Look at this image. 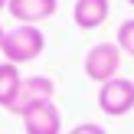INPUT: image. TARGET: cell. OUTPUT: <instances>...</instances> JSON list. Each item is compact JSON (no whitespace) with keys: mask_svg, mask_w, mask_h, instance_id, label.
Masks as SVG:
<instances>
[{"mask_svg":"<svg viewBox=\"0 0 134 134\" xmlns=\"http://www.w3.org/2000/svg\"><path fill=\"white\" fill-rule=\"evenodd\" d=\"M46 49V36L39 26H13V30H7L3 36V46H0V52L7 56V62L10 65H23V62H33V59L39 56V52Z\"/></svg>","mask_w":134,"mask_h":134,"instance_id":"6da1fadb","label":"cell"},{"mask_svg":"<svg viewBox=\"0 0 134 134\" xmlns=\"http://www.w3.org/2000/svg\"><path fill=\"white\" fill-rule=\"evenodd\" d=\"M118 69H121V49H118V43H95L85 52L82 72L92 82H98V85L111 82V79H118Z\"/></svg>","mask_w":134,"mask_h":134,"instance_id":"7a4b0ae2","label":"cell"},{"mask_svg":"<svg viewBox=\"0 0 134 134\" xmlns=\"http://www.w3.org/2000/svg\"><path fill=\"white\" fill-rule=\"evenodd\" d=\"M98 108L108 118H124L134 108V82L131 79H111L98 88Z\"/></svg>","mask_w":134,"mask_h":134,"instance_id":"3957f363","label":"cell"},{"mask_svg":"<svg viewBox=\"0 0 134 134\" xmlns=\"http://www.w3.org/2000/svg\"><path fill=\"white\" fill-rule=\"evenodd\" d=\"M23 131L26 134H62V115L52 102H39L26 108L23 115Z\"/></svg>","mask_w":134,"mask_h":134,"instance_id":"277c9868","label":"cell"},{"mask_svg":"<svg viewBox=\"0 0 134 134\" xmlns=\"http://www.w3.org/2000/svg\"><path fill=\"white\" fill-rule=\"evenodd\" d=\"M56 10H59V0H7V13L26 26H36L43 20L56 16Z\"/></svg>","mask_w":134,"mask_h":134,"instance_id":"5b68a950","label":"cell"},{"mask_svg":"<svg viewBox=\"0 0 134 134\" xmlns=\"http://www.w3.org/2000/svg\"><path fill=\"white\" fill-rule=\"evenodd\" d=\"M52 95H56V82L49 75H30V79H23V88H20V98H16L13 111L23 115L26 108H33L39 102H52Z\"/></svg>","mask_w":134,"mask_h":134,"instance_id":"8992f818","label":"cell"},{"mask_svg":"<svg viewBox=\"0 0 134 134\" xmlns=\"http://www.w3.org/2000/svg\"><path fill=\"white\" fill-rule=\"evenodd\" d=\"M108 16H111L108 0H75V7H72V20L79 30H98V26H105Z\"/></svg>","mask_w":134,"mask_h":134,"instance_id":"52a82bcc","label":"cell"},{"mask_svg":"<svg viewBox=\"0 0 134 134\" xmlns=\"http://www.w3.org/2000/svg\"><path fill=\"white\" fill-rule=\"evenodd\" d=\"M20 88H23V75H20V65L0 62V108H7V111H13V108H16Z\"/></svg>","mask_w":134,"mask_h":134,"instance_id":"ba28073f","label":"cell"},{"mask_svg":"<svg viewBox=\"0 0 134 134\" xmlns=\"http://www.w3.org/2000/svg\"><path fill=\"white\" fill-rule=\"evenodd\" d=\"M118 49L128 52V56H134V16L131 20H121V26H118V36H115Z\"/></svg>","mask_w":134,"mask_h":134,"instance_id":"9c48e42d","label":"cell"},{"mask_svg":"<svg viewBox=\"0 0 134 134\" xmlns=\"http://www.w3.org/2000/svg\"><path fill=\"white\" fill-rule=\"evenodd\" d=\"M69 134H108V131H105L102 124H95V121H82V124H75Z\"/></svg>","mask_w":134,"mask_h":134,"instance_id":"30bf717a","label":"cell"},{"mask_svg":"<svg viewBox=\"0 0 134 134\" xmlns=\"http://www.w3.org/2000/svg\"><path fill=\"white\" fill-rule=\"evenodd\" d=\"M3 36H7V30H3V26H0V46H3Z\"/></svg>","mask_w":134,"mask_h":134,"instance_id":"8fae6325","label":"cell"},{"mask_svg":"<svg viewBox=\"0 0 134 134\" xmlns=\"http://www.w3.org/2000/svg\"><path fill=\"white\" fill-rule=\"evenodd\" d=\"M0 10H7V0H0Z\"/></svg>","mask_w":134,"mask_h":134,"instance_id":"7c38bea8","label":"cell"},{"mask_svg":"<svg viewBox=\"0 0 134 134\" xmlns=\"http://www.w3.org/2000/svg\"><path fill=\"white\" fill-rule=\"evenodd\" d=\"M128 3H131V7H134V0H128Z\"/></svg>","mask_w":134,"mask_h":134,"instance_id":"4fadbf2b","label":"cell"}]
</instances>
